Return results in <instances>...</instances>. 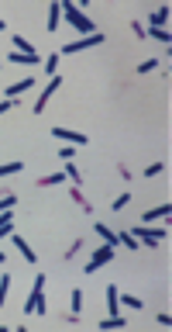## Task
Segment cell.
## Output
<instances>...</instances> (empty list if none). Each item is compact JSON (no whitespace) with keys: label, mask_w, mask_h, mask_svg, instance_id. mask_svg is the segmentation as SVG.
I'll return each mask as SVG.
<instances>
[{"label":"cell","mask_w":172,"mask_h":332,"mask_svg":"<svg viewBox=\"0 0 172 332\" xmlns=\"http://www.w3.org/2000/svg\"><path fill=\"white\" fill-rule=\"evenodd\" d=\"M59 7H62V18H66V21H69V24H72L79 35H83V39H86V35H97V24H93L90 18H86V14H83L76 4H69V0H59Z\"/></svg>","instance_id":"obj_1"},{"label":"cell","mask_w":172,"mask_h":332,"mask_svg":"<svg viewBox=\"0 0 172 332\" xmlns=\"http://www.w3.org/2000/svg\"><path fill=\"white\" fill-rule=\"evenodd\" d=\"M24 315H45V273L34 277V287L24 298Z\"/></svg>","instance_id":"obj_2"},{"label":"cell","mask_w":172,"mask_h":332,"mask_svg":"<svg viewBox=\"0 0 172 332\" xmlns=\"http://www.w3.org/2000/svg\"><path fill=\"white\" fill-rule=\"evenodd\" d=\"M110 256H114V246H107V242H103V246H100V249L90 256V263L83 267V273H93V270H100L103 263H110Z\"/></svg>","instance_id":"obj_3"},{"label":"cell","mask_w":172,"mask_h":332,"mask_svg":"<svg viewBox=\"0 0 172 332\" xmlns=\"http://www.w3.org/2000/svg\"><path fill=\"white\" fill-rule=\"evenodd\" d=\"M131 235H135V239H141L145 246H158V242L165 239V229H145V225H135V229H131Z\"/></svg>","instance_id":"obj_4"},{"label":"cell","mask_w":172,"mask_h":332,"mask_svg":"<svg viewBox=\"0 0 172 332\" xmlns=\"http://www.w3.org/2000/svg\"><path fill=\"white\" fill-rule=\"evenodd\" d=\"M52 138H62L66 145H72V149H79V145H86V142H90V138H86L83 132H69V128H52Z\"/></svg>","instance_id":"obj_5"},{"label":"cell","mask_w":172,"mask_h":332,"mask_svg":"<svg viewBox=\"0 0 172 332\" xmlns=\"http://www.w3.org/2000/svg\"><path fill=\"white\" fill-rule=\"evenodd\" d=\"M59 87H62V77H59V73H55V77L49 80V87H45V90H41V94H38V100H34V107H31V111H34V115H41V111H45V100H49V97H52V94H55Z\"/></svg>","instance_id":"obj_6"},{"label":"cell","mask_w":172,"mask_h":332,"mask_svg":"<svg viewBox=\"0 0 172 332\" xmlns=\"http://www.w3.org/2000/svg\"><path fill=\"white\" fill-rule=\"evenodd\" d=\"M103 42V35L97 31V35H86V39H79V42H69L62 52H83V49H93V45H100Z\"/></svg>","instance_id":"obj_7"},{"label":"cell","mask_w":172,"mask_h":332,"mask_svg":"<svg viewBox=\"0 0 172 332\" xmlns=\"http://www.w3.org/2000/svg\"><path fill=\"white\" fill-rule=\"evenodd\" d=\"M31 87H34V80L28 77V80H17V83H7V90H4V94H7L11 100H17V97H21V94H28Z\"/></svg>","instance_id":"obj_8"},{"label":"cell","mask_w":172,"mask_h":332,"mask_svg":"<svg viewBox=\"0 0 172 332\" xmlns=\"http://www.w3.org/2000/svg\"><path fill=\"white\" fill-rule=\"evenodd\" d=\"M59 21H62V7H59V0L55 4H49V24H45V31H59Z\"/></svg>","instance_id":"obj_9"},{"label":"cell","mask_w":172,"mask_h":332,"mask_svg":"<svg viewBox=\"0 0 172 332\" xmlns=\"http://www.w3.org/2000/svg\"><path fill=\"white\" fill-rule=\"evenodd\" d=\"M11 239H14V246L21 249V256H24V260H28V263H34V260H38V256H34V249L28 246V239H21V235H14V232H11Z\"/></svg>","instance_id":"obj_10"},{"label":"cell","mask_w":172,"mask_h":332,"mask_svg":"<svg viewBox=\"0 0 172 332\" xmlns=\"http://www.w3.org/2000/svg\"><path fill=\"white\" fill-rule=\"evenodd\" d=\"M14 232V215L11 211H0V239H7Z\"/></svg>","instance_id":"obj_11"},{"label":"cell","mask_w":172,"mask_h":332,"mask_svg":"<svg viewBox=\"0 0 172 332\" xmlns=\"http://www.w3.org/2000/svg\"><path fill=\"white\" fill-rule=\"evenodd\" d=\"M14 49L17 52H24V56H31V59H38V52H34V45L24 39V35H14Z\"/></svg>","instance_id":"obj_12"},{"label":"cell","mask_w":172,"mask_h":332,"mask_svg":"<svg viewBox=\"0 0 172 332\" xmlns=\"http://www.w3.org/2000/svg\"><path fill=\"white\" fill-rule=\"evenodd\" d=\"M62 163H66V166H62V173H66V176L76 183V187H79V183H83V173H79V166H76L72 159H62Z\"/></svg>","instance_id":"obj_13"},{"label":"cell","mask_w":172,"mask_h":332,"mask_svg":"<svg viewBox=\"0 0 172 332\" xmlns=\"http://www.w3.org/2000/svg\"><path fill=\"white\" fill-rule=\"evenodd\" d=\"M169 215H172V208H169V204H158V208L145 211V215H141V221H155V218H169Z\"/></svg>","instance_id":"obj_14"},{"label":"cell","mask_w":172,"mask_h":332,"mask_svg":"<svg viewBox=\"0 0 172 332\" xmlns=\"http://www.w3.org/2000/svg\"><path fill=\"white\" fill-rule=\"evenodd\" d=\"M117 301H120L124 308H135V312H141V308H145V301H141V298H135V294H117Z\"/></svg>","instance_id":"obj_15"},{"label":"cell","mask_w":172,"mask_h":332,"mask_svg":"<svg viewBox=\"0 0 172 332\" xmlns=\"http://www.w3.org/2000/svg\"><path fill=\"white\" fill-rule=\"evenodd\" d=\"M97 232H100V239H103V242H107V246H114V249H117V246H120V242H117V232H110V229H107V225H103V221H97Z\"/></svg>","instance_id":"obj_16"},{"label":"cell","mask_w":172,"mask_h":332,"mask_svg":"<svg viewBox=\"0 0 172 332\" xmlns=\"http://www.w3.org/2000/svg\"><path fill=\"white\" fill-rule=\"evenodd\" d=\"M79 312H83V291H79V287H72V305H69V315H72V318H79Z\"/></svg>","instance_id":"obj_17"},{"label":"cell","mask_w":172,"mask_h":332,"mask_svg":"<svg viewBox=\"0 0 172 332\" xmlns=\"http://www.w3.org/2000/svg\"><path fill=\"white\" fill-rule=\"evenodd\" d=\"M165 21H169V7H158V11H152V18H148L152 28H162Z\"/></svg>","instance_id":"obj_18"},{"label":"cell","mask_w":172,"mask_h":332,"mask_svg":"<svg viewBox=\"0 0 172 332\" xmlns=\"http://www.w3.org/2000/svg\"><path fill=\"white\" fill-rule=\"evenodd\" d=\"M21 170H24V163H21V159H11V163L0 166V176H14V173H21Z\"/></svg>","instance_id":"obj_19"},{"label":"cell","mask_w":172,"mask_h":332,"mask_svg":"<svg viewBox=\"0 0 172 332\" xmlns=\"http://www.w3.org/2000/svg\"><path fill=\"white\" fill-rule=\"evenodd\" d=\"M117 242H120L124 249H135V253H138V239H135L131 232H117Z\"/></svg>","instance_id":"obj_20"},{"label":"cell","mask_w":172,"mask_h":332,"mask_svg":"<svg viewBox=\"0 0 172 332\" xmlns=\"http://www.w3.org/2000/svg\"><path fill=\"white\" fill-rule=\"evenodd\" d=\"M100 329H124V318L120 315H107V318H100Z\"/></svg>","instance_id":"obj_21"},{"label":"cell","mask_w":172,"mask_h":332,"mask_svg":"<svg viewBox=\"0 0 172 332\" xmlns=\"http://www.w3.org/2000/svg\"><path fill=\"white\" fill-rule=\"evenodd\" d=\"M7 59H11V62H17V66H34V62H38V59H31V56H24V52H11Z\"/></svg>","instance_id":"obj_22"},{"label":"cell","mask_w":172,"mask_h":332,"mask_svg":"<svg viewBox=\"0 0 172 332\" xmlns=\"http://www.w3.org/2000/svg\"><path fill=\"white\" fill-rule=\"evenodd\" d=\"M145 35H152V39H158V42H165V45H169V39H172V35H169L165 28H148Z\"/></svg>","instance_id":"obj_23"},{"label":"cell","mask_w":172,"mask_h":332,"mask_svg":"<svg viewBox=\"0 0 172 332\" xmlns=\"http://www.w3.org/2000/svg\"><path fill=\"white\" fill-rule=\"evenodd\" d=\"M17 204V194H4V197H0V211H11Z\"/></svg>","instance_id":"obj_24"},{"label":"cell","mask_w":172,"mask_h":332,"mask_svg":"<svg viewBox=\"0 0 172 332\" xmlns=\"http://www.w3.org/2000/svg\"><path fill=\"white\" fill-rule=\"evenodd\" d=\"M59 180H62V173H49V176L38 180V187H52V183H59Z\"/></svg>","instance_id":"obj_25"},{"label":"cell","mask_w":172,"mask_h":332,"mask_svg":"<svg viewBox=\"0 0 172 332\" xmlns=\"http://www.w3.org/2000/svg\"><path fill=\"white\" fill-rule=\"evenodd\" d=\"M7 287H11V277H0V308L7 301Z\"/></svg>","instance_id":"obj_26"},{"label":"cell","mask_w":172,"mask_h":332,"mask_svg":"<svg viewBox=\"0 0 172 332\" xmlns=\"http://www.w3.org/2000/svg\"><path fill=\"white\" fill-rule=\"evenodd\" d=\"M165 170V163H152V166H145V176H158Z\"/></svg>","instance_id":"obj_27"},{"label":"cell","mask_w":172,"mask_h":332,"mask_svg":"<svg viewBox=\"0 0 172 332\" xmlns=\"http://www.w3.org/2000/svg\"><path fill=\"white\" fill-rule=\"evenodd\" d=\"M79 249H86V246H83V239H76V242H72V249H66V260H72Z\"/></svg>","instance_id":"obj_28"},{"label":"cell","mask_w":172,"mask_h":332,"mask_svg":"<svg viewBox=\"0 0 172 332\" xmlns=\"http://www.w3.org/2000/svg\"><path fill=\"white\" fill-rule=\"evenodd\" d=\"M55 66H59V56H55V52H52V56H49V59H45V69H49V73H52V77H55Z\"/></svg>","instance_id":"obj_29"},{"label":"cell","mask_w":172,"mask_h":332,"mask_svg":"<svg viewBox=\"0 0 172 332\" xmlns=\"http://www.w3.org/2000/svg\"><path fill=\"white\" fill-rule=\"evenodd\" d=\"M155 66H158V59H145V62H141V66H138V73H152V69H155Z\"/></svg>","instance_id":"obj_30"},{"label":"cell","mask_w":172,"mask_h":332,"mask_svg":"<svg viewBox=\"0 0 172 332\" xmlns=\"http://www.w3.org/2000/svg\"><path fill=\"white\" fill-rule=\"evenodd\" d=\"M127 201H131V194H120V197H117V201H114V211H120V208H124V204H127Z\"/></svg>","instance_id":"obj_31"},{"label":"cell","mask_w":172,"mask_h":332,"mask_svg":"<svg viewBox=\"0 0 172 332\" xmlns=\"http://www.w3.org/2000/svg\"><path fill=\"white\" fill-rule=\"evenodd\" d=\"M4 260H7V256H4V249H0V267H4Z\"/></svg>","instance_id":"obj_32"},{"label":"cell","mask_w":172,"mask_h":332,"mask_svg":"<svg viewBox=\"0 0 172 332\" xmlns=\"http://www.w3.org/2000/svg\"><path fill=\"white\" fill-rule=\"evenodd\" d=\"M4 28H7V21H4V18H0V31H4Z\"/></svg>","instance_id":"obj_33"}]
</instances>
